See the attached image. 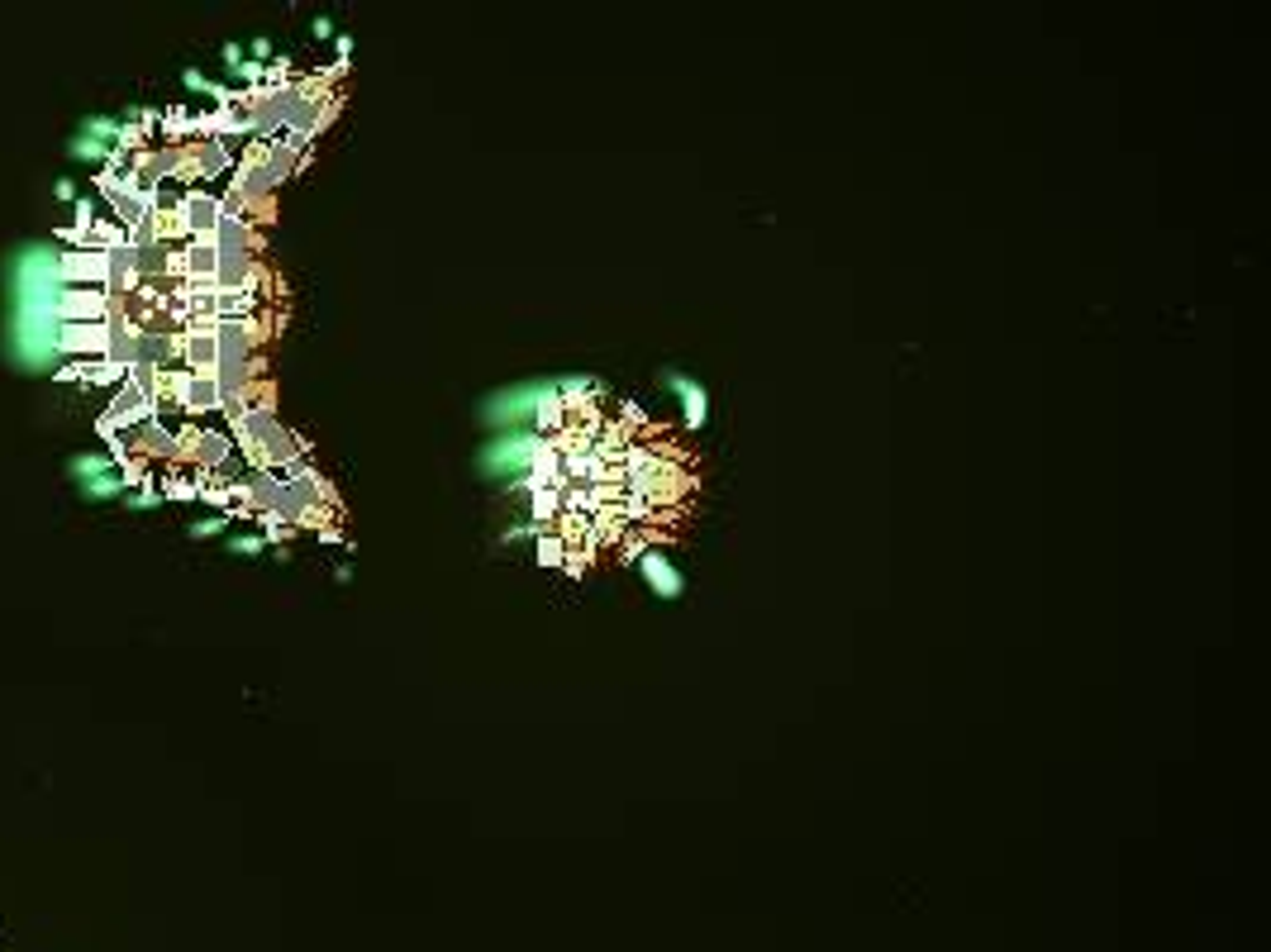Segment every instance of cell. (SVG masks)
<instances>
[{"instance_id":"6da1fadb","label":"cell","mask_w":1271,"mask_h":952,"mask_svg":"<svg viewBox=\"0 0 1271 952\" xmlns=\"http://www.w3.org/2000/svg\"><path fill=\"white\" fill-rule=\"evenodd\" d=\"M224 172H234V152L219 139H191L182 144V172L177 182H215Z\"/></svg>"},{"instance_id":"7a4b0ae2","label":"cell","mask_w":1271,"mask_h":952,"mask_svg":"<svg viewBox=\"0 0 1271 952\" xmlns=\"http://www.w3.org/2000/svg\"><path fill=\"white\" fill-rule=\"evenodd\" d=\"M219 195H210V191H182L177 195V224H182V234L186 238H210L215 234V224H219Z\"/></svg>"},{"instance_id":"3957f363","label":"cell","mask_w":1271,"mask_h":952,"mask_svg":"<svg viewBox=\"0 0 1271 952\" xmlns=\"http://www.w3.org/2000/svg\"><path fill=\"white\" fill-rule=\"evenodd\" d=\"M53 310H58L63 325H101L110 310V295L96 291V286H63Z\"/></svg>"},{"instance_id":"277c9868","label":"cell","mask_w":1271,"mask_h":952,"mask_svg":"<svg viewBox=\"0 0 1271 952\" xmlns=\"http://www.w3.org/2000/svg\"><path fill=\"white\" fill-rule=\"evenodd\" d=\"M129 453L134 457H144V462H177V429L157 414V419H148V424H139V429H129Z\"/></svg>"},{"instance_id":"5b68a950","label":"cell","mask_w":1271,"mask_h":952,"mask_svg":"<svg viewBox=\"0 0 1271 952\" xmlns=\"http://www.w3.org/2000/svg\"><path fill=\"white\" fill-rule=\"evenodd\" d=\"M210 243H215L219 257H262V234L239 215H219Z\"/></svg>"},{"instance_id":"8992f818","label":"cell","mask_w":1271,"mask_h":952,"mask_svg":"<svg viewBox=\"0 0 1271 952\" xmlns=\"http://www.w3.org/2000/svg\"><path fill=\"white\" fill-rule=\"evenodd\" d=\"M58 272H63V281L106 291V253H101V248H76V253H63L58 257Z\"/></svg>"},{"instance_id":"52a82bcc","label":"cell","mask_w":1271,"mask_h":952,"mask_svg":"<svg viewBox=\"0 0 1271 952\" xmlns=\"http://www.w3.org/2000/svg\"><path fill=\"white\" fill-rule=\"evenodd\" d=\"M58 348L63 353H76V358H106V348H110V329H106V320L101 325H58Z\"/></svg>"},{"instance_id":"ba28073f","label":"cell","mask_w":1271,"mask_h":952,"mask_svg":"<svg viewBox=\"0 0 1271 952\" xmlns=\"http://www.w3.org/2000/svg\"><path fill=\"white\" fill-rule=\"evenodd\" d=\"M182 333V329H177ZM177 363L191 371V376H210L219 363V343L215 333H182V343H177Z\"/></svg>"},{"instance_id":"9c48e42d","label":"cell","mask_w":1271,"mask_h":952,"mask_svg":"<svg viewBox=\"0 0 1271 952\" xmlns=\"http://www.w3.org/2000/svg\"><path fill=\"white\" fill-rule=\"evenodd\" d=\"M182 257H186V281H215V267H219V253L210 238H186L182 243Z\"/></svg>"},{"instance_id":"30bf717a","label":"cell","mask_w":1271,"mask_h":952,"mask_svg":"<svg viewBox=\"0 0 1271 952\" xmlns=\"http://www.w3.org/2000/svg\"><path fill=\"white\" fill-rule=\"evenodd\" d=\"M157 496H162V500H200V481H196V476H182V472H167Z\"/></svg>"},{"instance_id":"8fae6325","label":"cell","mask_w":1271,"mask_h":952,"mask_svg":"<svg viewBox=\"0 0 1271 952\" xmlns=\"http://www.w3.org/2000/svg\"><path fill=\"white\" fill-rule=\"evenodd\" d=\"M148 139L144 129H139V119H124L119 129H114V152H124V157H134V152H144Z\"/></svg>"},{"instance_id":"7c38bea8","label":"cell","mask_w":1271,"mask_h":952,"mask_svg":"<svg viewBox=\"0 0 1271 952\" xmlns=\"http://www.w3.org/2000/svg\"><path fill=\"white\" fill-rule=\"evenodd\" d=\"M539 562H544V567H562V562H567V543H562L557 534L539 539Z\"/></svg>"},{"instance_id":"4fadbf2b","label":"cell","mask_w":1271,"mask_h":952,"mask_svg":"<svg viewBox=\"0 0 1271 952\" xmlns=\"http://www.w3.org/2000/svg\"><path fill=\"white\" fill-rule=\"evenodd\" d=\"M96 191H101L110 205H114V195H119L124 186H119V177H114V172H106V167H101V172H96Z\"/></svg>"},{"instance_id":"5bb4252c","label":"cell","mask_w":1271,"mask_h":952,"mask_svg":"<svg viewBox=\"0 0 1271 952\" xmlns=\"http://www.w3.org/2000/svg\"><path fill=\"white\" fill-rule=\"evenodd\" d=\"M96 434H101V443H114L119 439V424H114L110 414H101V419H96Z\"/></svg>"},{"instance_id":"9a60e30c","label":"cell","mask_w":1271,"mask_h":952,"mask_svg":"<svg viewBox=\"0 0 1271 952\" xmlns=\"http://www.w3.org/2000/svg\"><path fill=\"white\" fill-rule=\"evenodd\" d=\"M106 467H110L106 457H76L72 462V472H106Z\"/></svg>"},{"instance_id":"2e32d148","label":"cell","mask_w":1271,"mask_h":952,"mask_svg":"<svg viewBox=\"0 0 1271 952\" xmlns=\"http://www.w3.org/2000/svg\"><path fill=\"white\" fill-rule=\"evenodd\" d=\"M53 381H81V363H72V367H58V371H53Z\"/></svg>"},{"instance_id":"e0dca14e","label":"cell","mask_w":1271,"mask_h":952,"mask_svg":"<svg viewBox=\"0 0 1271 952\" xmlns=\"http://www.w3.org/2000/svg\"><path fill=\"white\" fill-rule=\"evenodd\" d=\"M53 195H58V200H72V195H76V186L67 182V177H63V182L53 186Z\"/></svg>"},{"instance_id":"ac0fdd59","label":"cell","mask_w":1271,"mask_h":952,"mask_svg":"<svg viewBox=\"0 0 1271 952\" xmlns=\"http://www.w3.org/2000/svg\"><path fill=\"white\" fill-rule=\"evenodd\" d=\"M129 505H139V510H144V505H157V491H139V496H134Z\"/></svg>"},{"instance_id":"d6986e66","label":"cell","mask_w":1271,"mask_h":952,"mask_svg":"<svg viewBox=\"0 0 1271 952\" xmlns=\"http://www.w3.org/2000/svg\"><path fill=\"white\" fill-rule=\"evenodd\" d=\"M257 548H262V539H239L234 543V552H257Z\"/></svg>"}]
</instances>
